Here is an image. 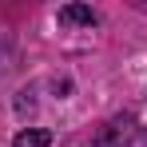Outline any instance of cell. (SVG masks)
I'll return each instance as SVG.
<instances>
[{
	"label": "cell",
	"instance_id": "cell-1",
	"mask_svg": "<svg viewBox=\"0 0 147 147\" xmlns=\"http://www.w3.org/2000/svg\"><path fill=\"white\" fill-rule=\"evenodd\" d=\"M60 24H96V12L92 8H84V4H68V8H60Z\"/></svg>",
	"mask_w": 147,
	"mask_h": 147
},
{
	"label": "cell",
	"instance_id": "cell-2",
	"mask_svg": "<svg viewBox=\"0 0 147 147\" xmlns=\"http://www.w3.org/2000/svg\"><path fill=\"white\" fill-rule=\"evenodd\" d=\"M48 143H52V135L44 127H24V131L12 139V147H48Z\"/></svg>",
	"mask_w": 147,
	"mask_h": 147
}]
</instances>
